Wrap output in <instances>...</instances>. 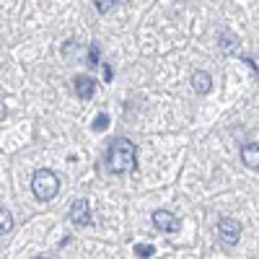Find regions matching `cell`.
<instances>
[{
    "label": "cell",
    "instance_id": "5",
    "mask_svg": "<svg viewBox=\"0 0 259 259\" xmlns=\"http://www.w3.org/2000/svg\"><path fill=\"white\" fill-rule=\"evenodd\" d=\"M68 215H70V223H75V226H89L91 223V207L85 200H75Z\"/></svg>",
    "mask_w": 259,
    "mask_h": 259
},
{
    "label": "cell",
    "instance_id": "12",
    "mask_svg": "<svg viewBox=\"0 0 259 259\" xmlns=\"http://www.w3.org/2000/svg\"><path fill=\"white\" fill-rule=\"evenodd\" d=\"M89 62H91V65H99V45H91V52H89Z\"/></svg>",
    "mask_w": 259,
    "mask_h": 259
},
{
    "label": "cell",
    "instance_id": "1",
    "mask_svg": "<svg viewBox=\"0 0 259 259\" xmlns=\"http://www.w3.org/2000/svg\"><path fill=\"white\" fill-rule=\"evenodd\" d=\"M135 158H138V148L133 140H124V138H117L109 150H106V168L112 174H127V171L135 168Z\"/></svg>",
    "mask_w": 259,
    "mask_h": 259
},
{
    "label": "cell",
    "instance_id": "8",
    "mask_svg": "<svg viewBox=\"0 0 259 259\" xmlns=\"http://www.w3.org/2000/svg\"><path fill=\"white\" fill-rule=\"evenodd\" d=\"M241 161H244L249 168H259V145L246 143V145L241 148Z\"/></svg>",
    "mask_w": 259,
    "mask_h": 259
},
{
    "label": "cell",
    "instance_id": "2",
    "mask_svg": "<svg viewBox=\"0 0 259 259\" xmlns=\"http://www.w3.org/2000/svg\"><path fill=\"white\" fill-rule=\"evenodd\" d=\"M31 192H34V197L41 200V202H50L52 197H57V192H60L57 174L50 171V168H39L36 174L31 177Z\"/></svg>",
    "mask_w": 259,
    "mask_h": 259
},
{
    "label": "cell",
    "instance_id": "3",
    "mask_svg": "<svg viewBox=\"0 0 259 259\" xmlns=\"http://www.w3.org/2000/svg\"><path fill=\"white\" fill-rule=\"evenodd\" d=\"M218 236H221L223 244L233 246V244H239V239H241V226L236 223L233 218H221V223H218Z\"/></svg>",
    "mask_w": 259,
    "mask_h": 259
},
{
    "label": "cell",
    "instance_id": "14",
    "mask_svg": "<svg viewBox=\"0 0 259 259\" xmlns=\"http://www.w3.org/2000/svg\"><path fill=\"white\" fill-rule=\"evenodd\" d=\"M112 75H114V70L109 68V65H104V80L109 83V80H112Z\"/></svg>",
    "mask_w": 259,
    "mask_h": 259
},
{
    "label": "cell",
    "instance_id": "4",
    "mask_svg": "<svg viewBox=\"0 0 259 259\" xmlns=\"http://www.w3.org/2000/svg\"><path fill=\"white\" fill-rule=\"evenodd\" d=\"M153 226L163 233H174V231H179V218L171 215L168 210H156L153 212Z\"/></svg>",
    "mask_w": 259,
    "mask_h": 259
},
{
    "label": "cell",
    "instance_id": "9",
    "mask_svg": "<svg viewBox=\"0 0 259 259\" xmlns=\"http://www.w3.org/2000/svg\"><path fill=\"white\" fill-rule=\"evenodd\" d=\"M11 228H13V218H11V212L3 207V210H0V231H3V236H6Z\"/></svg>",
    "mask_w": 259,
    "mask_h": 259
},
{
    "label": "cell",
    "instance_id": "15",
    "mask_svg": "<svg viewBox=\"0 0 259 259\" xmlns=\"http://www.w3.org/2000/svg\"><path fill=\"white\" fill-rule=\"evenodd\" d=\"M36 259H50V256H36Z\"/></svg>",
    "mask_w": 259,
    "mask_h": 259
},
{
    "label": "cell",
    "instance_id": "13",
    "mask_svg": "<svg viewBox=\"0 0 259 259\" xmlns=\"http://www.w3.org/2000/svg\"><path fill=\"white\" fill-rule=\"evenodd\" d=\"M138 256H153V246H135Z\"/></svg>",
    "mask_w": 259,
    "mask_h": 259
},
{
    "label": "cell",
    "instance_id": "6",
    "mask_svg": "<svg viewBox=\"0 0 259 259\" xmlns=\"http://www.w3.org/2000/svg\"><path fill=\"white\" fill-rule=\"evenodd\" d=\"M192 89L197 91L200 96H205V94H210V89H212V78L205 73V70H197V73H192Z\"/></svg>",
    "mask_w": 259,
    "mask_h": 259
},
{
    "label": "cell",
    "instance_id": "7",
    "mask_svg": "<svg viewBox=\"0 0 259 259\" xmlns=\"http://www.w3.org/2000/svg\"><path fill=\"white\" fill-rule=\"evenodd\" d=\"M94 91H96L94 78H89V75H78L75 78V94H78V99H91Z\"/></svg>",
    "mask_w": 259,
    "mask_h": 259
},
{
    "label": "cell",
    "instance_id": "11",
    "mask_svg": "<svg viewBox=\"0 0 259 259\" xmlns=\"http://www.w3.org/2000/svg\"><path fill=\"white\" fill-rule=\"evenodd\" d=\"M106 124H109V117H106V114H99L96 122H94V130H96V133H104Z\"/></svg>",
    "mask_w": 259,
    "mask_h": 259
},
{
    "label": "cell",
    "instance_id": "10",
    "mask_svg": "<svg viewBox=\"0 0 259 259\" xmlns=\"http://www.w3.org/2000/svg\"><path fill=\"white\" fill-rule=\"evenodd\" d=\"M94 3H96L99 13H109V11L114 8V3H117V0H94Z\"/></svg>",
    "mask_w": 259,
    "mask_h": 259
}]
</instances>
